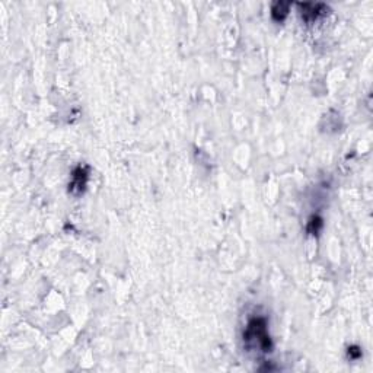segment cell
I'll return each mask as SVG.
<instances>
[{"label":"cell","instance_id":"1","mask_svg":"<svg viewBox=\"0 0 373 373\" xmlns=\"http://www.w3.org/2000/svg\"><path fill=\"white\" fill-rule=\"evenodd\" d=\"M244 340L249 349H258L264 353L271 352V341L264 318H254L248 322V327L244 332Z\"/></svg>","mask_w":373,"mask_h":373},{"label":"cell","instance_id":"2","mask_svg":"<svg viewBox=\"0 0 373 373\" xmlns=\"http://www.w3.org/2000/svg\"><path fill=\"white\" fill-rule=\"evenodd\" d=\"M300 7H302V16L305 21H315L318 16L327 12V7L322 3H303L300 4Z\"/></svg>","mask_w":373,"mask_h":373},{"label":"cell","instance_id":"3","mask_svg":"<svg viewBox=\"0 0 373 373\" xmlns=\"http://www.w3.org/2000/svg\"><path fill=\"white\" fill-rule=\"evenodd\" d=\"M289 9H290V3L287 1H276L271 7V16L274 21L277 22H281L284 21V18L287 16L289 13Z\"/></svg>","mask_w":373,"mask_h":373},{"label":"cell","instance_id":"4","mask_svg":"<svg viewBox=\"0 0 373 373\" xmlns=\"http://www.w3.org/2000/svg\"><path fill=\"white\" fill-rule=\"evenodd\" d=\"M85 183H86V172H85L82 168H78V169L73 172V183L70 184V189H72V191H73L75 188L83 189Z\"/></svg>","mask_w":373,"mask_h":373},{"label":"cell","instance_id":"5","mask_svg":"<svg viewBox=\"0 0 373 373\" xmlns=\"http://www.w3.org/2000/svg\"><path fill=\"white\" fill-rule=\"evenodd\" d=\"M321 225H322V222H321V219H312L311 220V223H309V232H312V233H316L318 232V229L321 228Z\"/></svg>","mask_w":373,"mask_h":373}]
</instances>
